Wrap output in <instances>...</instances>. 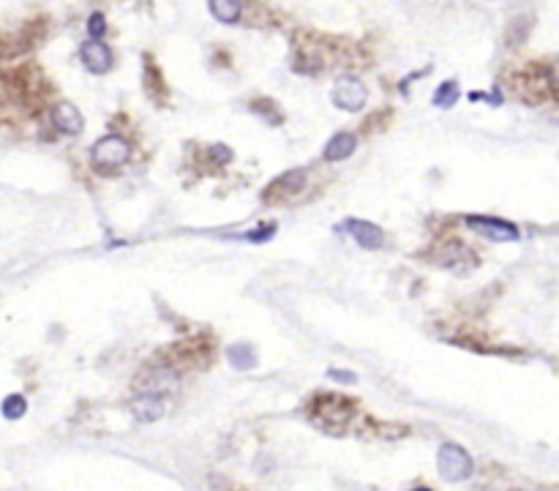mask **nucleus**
Returning <instances> with one entry per match:
<instances>
[{
  "label": "nucleus",
  "mask_w": 559,
  "mask_h": 491,
  "mask_svg": "<svg viewBox=\"0 0 559 491\" xmlns=\"http://www.w3.org/2000/svg\"><path fill=\"white\" fill-rule=\"evenodd\" d=\"M436 469H439V478L448 480V483H461L472 475V456L456 445V442H445L436 453Z\"/></svg>",
  "instance_id": "1"
},
{
  "label": "nucleus",
  "mask_w": 559,
  "mask_h": 491,
  "mask_svg": "<svg viewBox=\"0 0 559 491\" xmlns=\"http://www.w3.org/2000/svg\"><path fill=\"white\" fill-rule=\"evenodd\" d=\"M128 156H131V142L120 134H109V137H102L96 145L90 147V159L96 167H104V170H112V167H120L126 164Z\"/></svg>",
  "instance_id": "2"
},
{
  "label": "nucleus",
  "mask_w": 559,
  "mask_h": 491,
  "mask_svg": "<svg viewBox=\"0 0 559 491\" xmlns=\"http://www.w3.org/2000/svg\"><path fill=\"white\" fill-rule=\"evenodd\" d=\"M467 227L475 229L478 235L488 238V241H497V243L518 241L516 224H510V221H505V219H494V216H467Z\"/></svg>",
  "instance_id": "3"
},
{
  "label": "nucleus",
  "mask_w": 559,
  "mask_h": 491,
  "mask_svg": "<svg viewBox=\"0 0 559 491\" xmlns=\"http://www.w3.org/2000/svg\"><path fill=\"white\" fill-rule=\"evenodd\" d=\"M366 85L355 79V76H344V79H338L336 85H333V104L338 107V109H347V112H357V109H363V104H366Z\"/></svg>",
  "instance_id": "4"
},
{
  "label": "nucleus",
  "mask_w": 559,
  "mask_h": 491,
  "mask_svg": "<svg viewBox=\"0 0 559 491\" xmlns=\"http://www.w3.org/2000/svg\"><path fill=\"white\" fill-rule=\"evenodd\" d=\"M79 58H82L85 69L90 74H106L112 69V49L106 47V44H102V41H96V39L82 41Z\"/></svg>",
  "instance_id": "5"
},
{
  "label": "nucleus",
  "mask_w": 559,
  "mask_h": 491,
  "mask_svg": "<svg viewBox=\"0 0 559 491\" xmlns=\"http://www.w3.org/2000/svg\"><path fill=\"white\" fill-rule=\"evenodd\" d=\"M137 388L145 393L164 396L167 391H175V388H178V374H175L172 368H148L145 374H139Z\"/></svg>",
  "instance_id": "6"
},
{
  "label": "nucleus",
  "mask_w": 559,
  "mask_h": 491,
  "mask_svg": "<svg viewBox=\"0 0 559 491\" xmlns=\"http://www.w3.org/2000/svg\"><path fill=\"white\" fill-rule=\"evenodd\" d=\"M317 412H319V420H322V423H338V426H344V423L352 417L355 407H352V401L344 398V396H325V398H319Z\"/></svg>",
  "instance_id": "7"
},
{
  "label": "nucleus",
  "mask_w": 559,
  "mask_h": 491,
  "mask_svg": "<svg viewBox=\"0 0 559 491\" xmlns=\"http://www.w3.org/2000/svg\"><path fill=\"white\" fill-rule=\"evenodd\" d=\"M128 410H131V415L137 417V420H142V423H156L167 412L161 396H156V393H139L137 398H131Z\"/></svg>",
  "instance_id": "8"
},
{
  "label": "nucleus",
  "mask_w": 559,
  "mask_h": 491,
  "mask_svg": "<svg viewBox=\"0 0 559 491\" xmlns=\"http://www.w3.org/2000/svg\"><path fill=\"white\" fill-rule=\"evenodd\" d=\"M52 123L57 126V131H63V134H79L82 131V112L76 109L74 104H69V101H60L55 109H52Z\"/></svg>",
  "instance_id": "9"
},
{
  "label": "nucleus",
  "mask_w": 559,
  "mask_h": 491,
  "mask_svg": "<svg viewBox=\"0 0 559 491\" xmlns=\"http://www.w3.org/2000/svg\"><path fill=\"white\" fill-rule=\"evenodd\" d=\"M347 229H350V235L355 238L357 246H363V248H380L382 241H385V235H382V229L377 224H371V221H347Z\"/></svg>",
  "instance_id": "10"
},
{
  "label": "nucleus",
  "mask_w": 559,
  "mask_h": 491,
  "mask_svg": "<svg viewBox=\"0 0 559 491\" xmlns=\"http://www.w3.org/2000/svg\"><path fill=\"white\" fill-rule=\"evenodd\" d=\"M355 150H357V137L355 134H350V131H341V134L331 137V142L325 145L322 156H325V161L336 164V161H347Z\"/></svg>",
  "instance_id": "11"
},
{
  "label": "nucleus",
  "mask_w": 559,
  "mask_h": 491,
  "mask_svg": "<svg viewBox=\"0 0 559 491\" xmlns=\"http://www.w3.org/2000/svg\"><path fill=\"white\" fill-rule=\"evenodd\" d=\"M305 183V172L303 170H292L287 172V175H281L279 180L265 191V196H273L276 194V199H287V196L298 194L301 189H303Z\"/></svg>",
  "instance_id": "12"
},
{
  "label": "nucleus",
  "mask_w": 559,
  "mask_h": 491,
  "mask_svg": "<svg viewBox=\"0 0 559 491\" xmlns=\"http://www.w3.org/2000/svg\"><path fill=\"white\" fill-rule=\"evenodd\" d=\"M243 0H210V14L224 25H232L240 20Z\"/></svg>",
  "instance_id": "13"
},
{
  "label": "nucleus",
  "mask_w": 559,
  "mask_h": 491,
  "mask_svg": "<svg viewBox=\"0 0 559 491\" xmlns=\"http://www.w3.org/2000/svg\"><path fill=\"white\" fill-rule=\"evenodd\" d=\"M227 355H229L232 368H237V371H249V368H254V363H256L254 349H251L249 344H235V347H229Z\"/></svg>",
  "instance_id": "14"
},
{
  "label": "nucleus",
  "mask_w": 559,
  "mask_h": 491,
  "mask_svg": "<svg viewBox=\"0 0 559 491\" xmlns=\"http://www.w3.org/2000/svg\"><path fill=\"white\" fill-rule=\"evenodd\" d=\"M0 412L6 420H20V417L27 412V401L25 396H20V393H14V396H6L3 398V404H0Z\"/></svg>",
  "instance_id": "15"
},
{
  "label": "nucleus",
  "mask_w": 559,
  "mask_h": 491,
  "mask_svg": "<svg viewBox=\"0 0 559 491\" xmlns=\"http://www.w3.org/2000/svg\"><path fill=\"white\" fill-rule=\"evenodd\" d=\"M458 101V82H442L434 93V107L439 109H450Z\"/></svg>",
  "instance_id": "16"
},
{
  "label": "nucleus",
  "mask_w": 559,
  "mask_h": 491,
  "mask_svg": "<svg viewBox=\"0 0 559 491\" xmlns=\"http://www.w3.org/2000/svg\"><path fill=\"white\" fill-rule=\"evenodd\" d=\"M88 33H90V39H96V41H102V36L106 33V20H104V14H90V20H88Z\"/></svg>",
  "instance_id": "17"
},
{
  "label": "nucleus",
  "mask_w": 559,
  "mask_h": 491,
  "mask_svg": "<svg viewBox=\"0 0 559 491\" xmlns=\"http://www.w3.org/2000/svg\"><path fill=\"white\" fill-rule=\"evenodd\" d=\"M328 377H331V379H338V382H350V385H352V382L357 379L355 371H347V368H344V371H341V368H331V371H328Z\"/></svg>",
  "instance_id": "18"
},
{
  "label": "nucleus",
  "mask_w": 559,
  "mask_h": 491,
  "mask_svg": "<svg viewBox=\"0 0 559 491\" xmlns=\"http://www.w3.org/2000/svg\"><path fill=\"white\" fill-rule=\"evenodd\" d=\"M210 156H216V161H221V164H224V161H229V159H232V150H229V147H224V145H213V147H210Z\"/></svg>",
  "instance_id": "19"
},
{
  "label": "nucleus",
  "mask_w": 559,
  "mask_h": 491,
  "mask_svg": "<svg viewBox=\"0 0 559 491\" xmlns=\"http://www.w3.org/2000/svg\"><path fill=\"white\" fill-rule=\"evenodd\" d=\"M412 491H432L429 486H417V489H412Z\"/></svg>",
  "instance_id": "20"
}]
</instances>
